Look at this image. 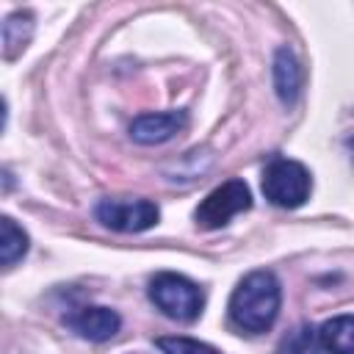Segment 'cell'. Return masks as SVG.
Wrapping results in <instances>:
<instances>
[{
  "label": "cell",
  "mask_w": 354,
  "mask_h": 354,
  "mask_svg": "<svg viewBox=\"0 0 354 354\" xmlns=\"http://www.w3.org/2000/svg\"><path fill=\"white\" fill-rule=\"evenodd\" d=\"M282 290L271 271L246 274L230 296V318L243 332H266L279 313Z\"/></svg>",
  "instance_id": "1"
},
{
  "label": "cell",
  "mask_w": 354,
  "mask_h": 354,
  "mask_svg": "<svg viewBox=\"0 0 354 354\" xmlns=\"http://www.w3.org/2000/svg\"><path fill=\"white\" fill-rule=\"evenodd\" d=\"M149 299L174 321H194L202 313V290L183 274L163 271L149 282Z\"/></svg>",
  "instance_id": "2"
},
{
  "label": "cell",
  "mask_w": 354,
  "mask_h": 354,
  "mask_svg": "<svg viewBox=\"0 0 354 354\" xmlns=\"http://www.w3.org/2000/svg\"><path fill=\"white\" fill-rule=\"evenodd\" d=\"M310 171L299 160L277 158L263 171V194L277 207H299L310 196Z\"/></svg>",
  "instance_id": "3"
},
{
  "label": "cell",
  "mask_w": 354,
  "mask_h": 354,
  "mask_svg": "<svg viewBox=\"0 0 354 354\" xmlns=\"http://www.w3.org/2000/svg\"><path fill=\"white\" fill-rule=\"evenodd\" d=\"M252 207V194H249V185L243 180H227L221 183L218 188H213L196 207L194 218L202 230H218L224 227L232 216H238L241 210H249Z\"/></svg>",
  "instance_id": "4"
},
{
  "label": "cell",
  "mask_w": 354,
  "mask_h": 354,
  "mask_svg": "<svg viewBox=\"0 0 354 354\" xmlns=\"http://www.w3.org/2000/svg\"><path fill=\"white\" fill-rule=\"evenodd\" d=\"M97 221L116 232H141L158 224L160 210L149 199H102L94 207Z\"/></svg>",
  "instance_id": "5"
},
{
  "label": "cell",
  "mask_w": 354,
  "mask_h": 354,
  "mask_svg": "<svg viewBox=\"0 0 354 354\" xmlns=\"http://www.w3.org/2000/svg\"><path fill=\"white\" fill-rule=\"evenodd\" d=\"M119 324L122 318L111 307H77L66 315V326L91 343L111 340L119 332Z\"/></svg>",
  "instance_id": "6"
},
{
  "label": "cell",
  "mask_w": 354,
  "mask_h": 354,
  "mask_svg": "<svg viewBox=\"0 0 354 354\" xmlns=\"http://www.w3.org/2000/svg\"><path fill=\"white\" fill-rule=\"evenodd\" d=\"M188 124L185 111H166V113H141L130 124V136L138 144H163L174 138Z\"/></svg>",
  "instance_id": "7"
},
{
  "label": "cell",
  "mask_w": 354,
  "mask_h": 354,
  "mask_svg": "<svg viewBox=\"0 0 354 354\" xmlns=\"http://www.w3.org/2000/svg\"><path fill=\"white\" fill-rule=\"evenodd\" d=\"M304 86V69L290 47H279L274 55V88L282 105H293Z\"/></svg>",
  "instance_id": "8"
},
{
  "label": "cell",
  "mask_w": 354,
  "mask_h": 354,
  "mask_svg": "<svg viewBox=\"0 0 354 354\" xmlns=\"http://www.w3.org/2000/svg\"><path fill=\"white\" fill-rule=\"evenodd\" d=\"M321 348L329 354H354V315H335L318 329Z\"/></svg>",
  "instance_id": "9"
},
{
  "label": "cell",
  "mask_w": 354,
  "mask_h": 354,
  "mask_svg": "<svg viewBox=\"0 0 354 354\" xmlns=\"http://www.w3.org/2000/svg\"><path fill=\"white\" fill-rule=\"evenodd\" d=\"M33 36V17L28 11H14L3 22V55L11 61L17 58Z\"/></svg>",
  "instance_id": "10"
},
{
  "label": "cell",
  "mask_w": 354,
  "mask_h": 354,
  "mask_svg": "<svg viewBox=\"0 0 354 354\" xmlns=\"http://www.w3.org/2000/svg\"><path fill=\"white\" fill-rule=\"evenodd\" d=\"M28 252V235L22 227H17L14 218H0V260L3 266H14Z\"/></svg>",
  "instance_id": "11"
},
{
  "label": "cell",
  "mask_w": 354,
  "mask_h": 354,
  "mask_svg": "<svg viewBox=\"0 0 354 354\" xmlns=\"http://www.w3.org/2000/svg\"><path fill=\"white\" fill-rule=\"evenodd\" d=\"M277 354H321L318 332H315L310 324L296 326L293 332H288V335L279 340Z\"/></svg>",
  "instance_id": "12"
},
{
  "label": "cell",
  "mask_w": 354,
  "mask_h": 354,
  "mask_svg": "<svg viewBox=\"0 0 354 354\" xmlns=\"http://www.w3.org/2000/svg\"><path fill=\"white\" fill-rule=\"evenodd\" d=\"M155 346L163 351V354H218L213 346L207 343H199L194 337H158Z\"/></svg>",
  "instance_id": "13"
}]
</instances>
